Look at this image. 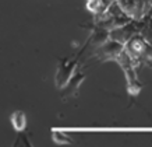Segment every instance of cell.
Here are the masks:
<instances>
[{
    "label": "cell",
    "instance_id": "obj_1",
    "mask_svg": "<svg viewBox=\"0 0 152 147\" xmlns=\"http://www.w3.org/2000/svg\"><path fill=\"white\" fill-rule=\"evenodd\" d=\"M116 60L120 63V66L123 67L126 73V78H127V88H129V92L131 95H137L140 91H141V83L137 80V74L134 72L133 63H131V56L127 53V52L121 51L119 53V56L116 58Z\"/></svg>",
    "mask_w": 152,
    "mask_h": 147
},
{
    "label": "cell",
    "instance_id": "obj_2",
    "mask_svg": "<svg viewBox=\"0 0 152 147\" xmlns=\"http://www.w3.org/2000/svg\"><path fill=\"white\" fill-rule=\"evenodd\" d=\"M121 51H123V46L120 45L119 42L112 41V42H107V44L103 45L101 53H102V56H103V59H116Z\"/></svg>",
    "mask_w": 152,
    "mask_h": 147
},
{
    "label": "cell",
    "instance_id": "obj_3",
    "mask_svg": "<svg viewBox=\"0 0 152 147\" xmlns=\"http://www.w3.org/2000/svg\"><path fill=\"white\" fill-rule=\"evenodd\" d=\"M127 49H129V53L130 56H138L141 55L142 52H145V49H147V45H145V42H144L142 38L140 37H135L133 38L131 41L129 42V45H127Z\"/></svg>",
    "mask_w": 152,
    "mask_h": 147
},
{
    "label": "cell",
    "instance_id": "obj_4",
    "mask_svg": "<svg viewBox=\"0 0 152 147\" xmlns=\"http://www.w3.org/2000/svg\"><path fill=\"white\" fill-rule=\"evenodd\" d=\"M11 120H13L14 128L17 129V130H23V129L25 128L27 119H25V115H24L23 112H15L13 115V118H11Z\"/></svg>",
    "mask_w": 152,
    "mask_h": 147
},
{
    "label": "cell",
    "instance_id": "obj_5",
    "mask_svg": "<svg viewBox=\"0 0 152 147\" xmlns=\"http://www.w3.org/2000/svg\"><path fill=\"white\" fill-rule=\"evenodd\" d=\"M149 64H151V66H152V60H151V62H149Z\"/></svg>",
    "mask_w": 152,
    "mask_h": 147
}]
</instances>
